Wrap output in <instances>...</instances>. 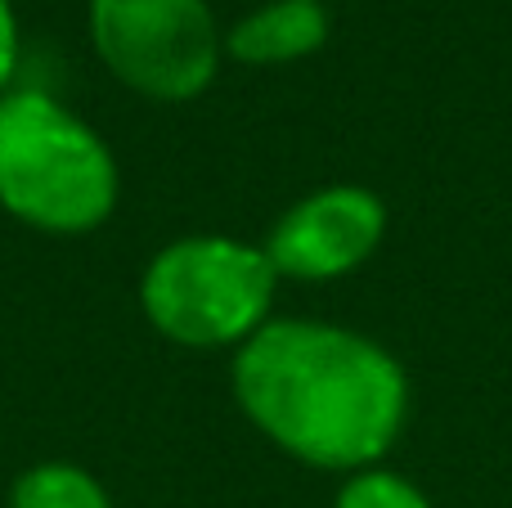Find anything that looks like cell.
I'll use <instances>...</instances> for the list:
<instances>
[{"label":"cell","mask_w":512,"mask_h":508,"mask_svg":"<svg viewBox=\"0 0 512 508\" xmlns=\"http://www.w3.org/2000/svg\"><path fill=\"white\" fill-rule=\"evenodd\" d=\"M387 234V207L373 189L328 185L292 203L265 239L279 279H337L360 270Z\"/></svg>","instance_id":"cell-5"},{"label":"cell","mask_w":512,"mask_h":508,"mask_svg":"<svg viewBox=\"0 0 512 508\" xmlns=\"http://www.w3.org/2000/svg\"><path fill=\"white\" fill-rule=\"evenodd\" d=\"M90 36L122 86L162 104L203 95L221 68L207 0H90Z\"/></svg>","instance_id":"cell-4"},{"label":"cell","mask_w":512,"mask_h":508,"mask_svg":"<svg viewBox=\"0 0 512 508\" xmlns=\"http://www.w3.org/2000/svg\"><path fill=\"white\" fill-rule=\"evenodd\" d=\"M333 508H432V504H427V495L418 491L414 482H405V477L382 473V468H364V473H355L351 482L342 486Z\"/></svg>","instance_id":"cell-8"},{"label":"cell","mask_w":512,"mask_h":508,"mask_svg":"<svg viewBox=\"0 0 512 508\" xmlns=\"http://www.w3.org/2000/svg\"><path fill=\"white\" fill-rule=\"evenodd\" d=\"M234 396L243 414L301 464L364 473L400 441L405 369L342 324L270 320L239 347Z\"/></svg>","instance_id":"cell-1"},{"label":"cell","mask_w":512,"mask_h":508,"mask_svg":"<svg viewBox=\"0 0 512 508\" xmlns=\"http://www.w3.org/2000/svg\"><path fill=\"white\" fill-rule=\"evenodd\" d=\"M279 270L265 248L225 234L176 239L149 261L140 306L162 338L180 347H230L270 324Z\"/></svg>","instance_id":"cell-3"},{"label":"cell","mask_w":512,"mask_h":508,"mask_svg":"<svg viewBox=\"0 0 512 508\" xmlns=\"http://www.w3.org/2000/svg\"><path fill=\"white\" fill-rule=\"evenodd\" d=\"M9 508H113L108 491L77 464H32L9 491Z\"/></svg>","instance_id":"cell-7"},{"label":"cell","mask_w":512,"mask_h":508,"mask_svg":"<svg viewBox=\"0 0 512 508\" xmlns=\"http://www.w3.org/2000/svg\"><path fill=\"white\" fill-rule=\"evenodd\" d=\"M0 207L45 234H86L117 207V162L41 90L0 95Z\"/></svg>","instance_id":"cell-2"},{"label":"cell","mask_w":512,"mask_h":508,"mask_svg":"<svg viewBox=\"0 0 512 508\" xmlns=\"http://www.w3.org/2000/svg\"><path fill=\"white\" fill-rule=\"evenodd\" d=\"M328 41V9L319 0H270L230 27L225 50L252 68L297 63Z\"/></svg>","instance_id":"cell-6"},{"label":"cell","mask_w":512,"mask_h":508,"mask_svg":"<svg viewBox=\"0 0 512 508\" xmlns=\"http://www.w3.org/2000/svg\"><path fill=\"white\" fill-rule=\"evenodd\" d=\"M14 72H18V23L9 0H0V95L14 81Z\"/></svg>","instance_id":"cell-9"}]
</instances>
